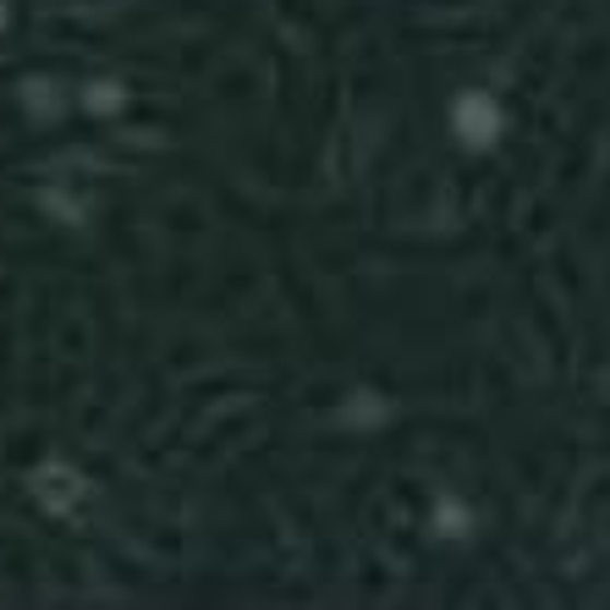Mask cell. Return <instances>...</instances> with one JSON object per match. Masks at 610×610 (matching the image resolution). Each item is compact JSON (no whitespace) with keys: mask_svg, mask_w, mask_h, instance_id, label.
I'll list each match as a JSON object with an SVG mask.
<instances>
[{"mask_svg":"<svg viewBox=\"0 0 610 610\" xmlns=\"http://www.w3.org/2000/svg\"><path fill=\"white\" fill-rule=\"evenodd\" d=\"M39 495H50V506H72L77 501V479L72 474H50V479H39Z\"/></svg>","mask_w":610,"mask_h":610,"instance_id":"obj_1","label":"cell"}]
</instances>
